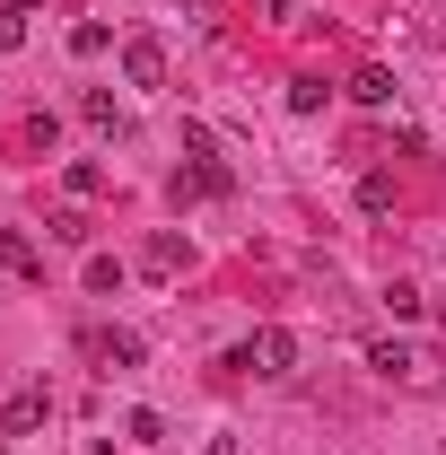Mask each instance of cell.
<instances>
[{
  "label": "cell",
  "instance_id": "cell-11",
  "mask_svg": "<svg viewBox=\"0 0 446 455\" xmlns=\"http://www.w3.org/2000/svg\"><path fill=\"white\" fill-rule=\"evenodd\" d=\"M324 97H333V88H324L315 70H298V79H289V114H324Z\"/></svg>",
  "mask_w": 446,
  "mask_h": 455
},
{
  "label": "cell",
  "instance_id": "cell-2",
  "mask_svg": "<svg viewBox=\"0 0 446 455\" xmlns=\"http://www.w3.org/2000/svg\"><path fill=\"white\" fill-rule=\"evenodd\" d=\"M123 79L131 88H167V44L158 36H123Z\"/></svg>",
  "mask_w": 446,
  "mask_h": 455
},
{
  "label": "cell",
  "instance_id": "cell-6",
  "mask_svg": "<svg viewBox=\"0 0 446 455\" xmlns=\"http://www.w3.org/2000/svg\"><path fill=\"white\" fill-rule=\"evenodd\" d=\"M0 263H9L18 281H44V254H36V236H27V228H0Z\"/></svg>",
  "mask_w": 446,
  "mask_h": 455
},
{
  "label": "cell",
  "instance_id": "cell-14",
  "mask_svg": "<svg viewBox=\"0 0 446 455\" xmlns=\"http://www.w3.org/2000/svg\"><path fill=\"white\" fill-rule=\"evenodd\" d=\"M88 289L114 298V289H123V263H114V254H88Z\"/></svg>",
  "mask_w": 446,
  "mask_h": 455
},
{
  "label": "cell",
  "instance_id": "cell-12",
  "mask_svg": "<svg viewBox=\"0 0 446 455\" xmlns=\"http://www.w3.org/2000/svg\"><path fill=\"white\" fill-rule=\"evenodd\" d=\"M79 114H88V123H97V132H123V106H114L106 88H88V97H79Z\"/></svg>",
  "mask_w": 446,
  "mask_h": 455
},
{
  "label": "cell",
  "instance_id": "cell-10",
  "mask_svg": "<svg viewBox=\"0 0 446 455\" xmlns=\"http://www.w3.org/2000/svg\"><path fill=\"white\" fill-rule=\"evenodd\" d=\"M106 44H114V27H106V18H79V27H70V53H79V61H97Z\"/></svg>",
  "mask_w": 446,
  "mask_h": 455
},
{
  "label": "cell",
  "instance_id": "cell-13",
  "mask_svg": "<svg viewBox=\"0 0 446 455\" xmlns=\"http://www.w3.org/2000/svg\"><path fill=\"white\" fill-rule=\"evenodd\" d=\"M44 228H53V245H88V236H97V228H88V211H53Z\"/></svg>",
  "mask_w": 446,
  "mask_h": 455
},
{
  "label": "cell",
  "instance_id": "cell-7",
  "mask_svg": "<svg viewBox=\"0 0 446 455\" xmlns=\"http://www.w3.org/2000/svg\"><path fill=\"white\" fill-rule=\"evenodd\" d=\"M368 368H377V377H394V386H420V359H411V341H377V350H368Z\"/></svg>",
  "mask_w": 446,
  "mask_h": 455
},
{
  "label": "cell",
  "instance_id": "cell-17",
  "mask_svg": "<svg viewBox=\"0 0 446 455\" xmlns=\"http://www.w3.org/2000/svg\"><path fill=\"white\" fill-rule=\"evenodd\" d=\"M18 44H27V18H18V9H0V53H18Z\"/></svg>",
  "mask_w": 446,
  "mask_h": 455
},
{
  "label": "cell",
  "instance_id": "cell-15",
  "mask_svg": "<svg viewBox=\"0 0 446 455\" xmlns=\"http://www.w3.org/2000/svg\"><path fill=\"white\" fill-rule=\"evenodd\" d=\"M123 438H131V447H158V438H167V420H158V411H131V420H123Z\"/></svg>",
  "mask_w": 446,
  "mask_h": 455
},
{
  "label": "cell",
  "instance_id": "cell-3",
  "mask_svg": "<svg viewBox=\"0 0 446 455\" xmlns=\"http://www.w3.org/2000/svg\"><path fill=\"white\" fill-rule=\"evenodd\" d=\"M184 263H193V245H184L175 228H158V236L140 245V272H149V281H184Z\"/></svg>",
  "mask_w": 446,
  "mask_h": 455
},
{
  "label": "cell",
  "instance_id": "cell-1",
  "mask_svg": "<svg viewBox=\"0 0 446 455\" xmlns=\"http://www.w3.org/2000/svg\"><path fill=\"white\" fill-rule=\"evenodd\" d=\"M227 368H236V377H289V368H298V333H289V324H263V333H245L227 350Z\"/></svg>",
  "mask_w": 446,
  "mask_h": 455
},
{
  "label": "cell",
  "instance_id": "cell-5",
  "mask_svg": "<svg viewBox=\"0 0 446 455\" xmlns=\"http://www.w3.org/2000/svg\"><path fill=\"white\" fill-rule=\"evenodd\" d=\"M88 359H106V368H140V333H123V324H97V333H88Z\"/></svg>",
  "mask_w": 446,
  "mask_h": 455
},
{
  "label": "cell",
  "instance_id": "cell-18",
  "mask_svg": "<svg viewBox=\"0 0 446 455\" xmlns=\"http://www.w3.org/2000/svg\"><path fill=\"white\" fill-rule=\"evenodd\" d=\"M202 455H236V438H211V447H202Z\"/></svg>",
  "mask_w": 446,
  "mask_h": 455
},
{
  "label": "cell",
  "instance_id": "cell-9",
  "mask_svg": "<svg viewBox=\"0 0 446 455\" xmlns=\"http://www.w3.org/2000/svg\"><path fill=\"white\" fill-rule=\"evenodd\" d=\"M61 184H70V202H97V193H106V167H97V158H70Z\"/></svg>",
  "mask_w": 446,
  "mask_h": 455
},
{
  "label": "cell",
  "instance_id": "cell-8",
  "mask_svg": "<svg viewBox=\"0 0 446 455\" xmlns=\"http://www.w3.org/2000/svg\"><path fill=\"white\" fill-rule=\"evenodd\" d=\"M350 97L386 114V106H394V70H377V61H368V70H350Z\"/></svg>",
  "mask_w": 446,
  "mask_h": 455
},
{
  "label": "cell",
  "instance_id": "cell-16",
  "mask_svg": "<svg viewBox=\"0 0 446 455\" xmlns=\"http://www.w3.org/2000/svg\"><path fill=\"white\" fill-rule=\"evenodd\" d=\"M359 211H377V220H386V211H394V175H368V184H359Z\"/></svg>",
  "mask_w": 446,
  "mask_h": 455
},
{
  "label": "cell",
  "instance_id": "cell-19",
  "mask_svg": "<svg viewBox=\"0 0 446 455\" xmlns=\"http://www.w3.org/2000/svg\"><path fill=\"white\" fill-rule=\"evenodd\" d=\"M0 9H18V18H27V9H44V0H0Z\"/></svg>",
  "mask_w": 446,
  "mask_h": 455
},
{
  "label": "cell",
  "instance_id": "cell-4",
  "mask_svg": "<svg viewBox=\"0 0 446 455\" xmlns=\"http://www.w3.org/2000/svg\"><path fill=\"white\" fill-rule=\"evenodd\" d=\"M44 420H53V395H44V386H18L9 411H0V429H9V438H27V429H44Z\"/></svg>",
  "mask_w": 446,
  "mask_h": 455
}]
</instances>
